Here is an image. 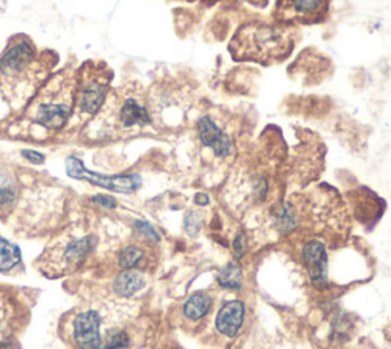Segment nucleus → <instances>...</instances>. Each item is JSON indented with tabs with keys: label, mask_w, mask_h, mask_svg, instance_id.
<instances>
[{
	"label": "nucleus",
	"mask_w": 391,
	"mask_h": 349,
	"mask_svg": "<svg viewBox=\"0 0 391 349\" xmlns=\"http://www.w3.org/2000/svg\"><path fill=\"white\" fill-rule=\"evenodd\" d=\"M293 47V29L278 25H248L231 42V54L238 60L268 63L282 60Z\"/></svg>",
	"instance_id": "obj_1"
},
{
	"label": "nucleus",
	"mask_w": 391,
	"mask_h": 349,
	"mask_svg": "<svg viewBox=\"0 0 391 349\" xmlns=\"http://www.w3.org/2000/svg\"><path fill=\"white\" fill-rule=\"evenodd\" d=\"M66 172L70 178L83 179L91 182L93 186L105 187L107 190H112V192H119V193L137 192L142 184V181L138 174H116V177H106V174L87 170L84 168V164L75 156H69L66 160Z\"/></svg>",
	"instance_id": "obj_2"
},
{
	"label": "nucleus",
	"mask_w": 391,
	"mask_h": 349,
	"mask_svg": "<svg viewBox=\"0 0 391 349\" xmlns=\"http://www.w3.org/2000/svg\"><path fill=\"white\" fill-rule=\"evenodd\" d=\"M101 317L97 311H84L74 322V339L79 349H105L101 337Z\"/></svg>",
	"instance_id": "obj_3"
},
{
	"label": "nucleus",
	"mask_w": 391,
	"mask_h": 349,
	"mask_svg": "<svg viewBox=\"0 0 391 349\" xmlns=\"http://www.w3.org/2000/svg\"><path fill=\"white\" fill-rule=\"evenodd\" d=\"M324 0H280L277 15L284 22L310 23L318 20V13L323 10Z\"/></svg>",
	"instance_id": "obj_4"
},
{
	"label": "nucleus",
	"mask_w": 391,
	"mask_h": 349,
	"mask_svg": "<svg viewBox=\"0 0 391 349\" xmlns=\"http://www.w3.org/2000/svg\"><path fill=\"white\" fill-rule=\"evenodd\" d=\"M302 259L310 276V281L316 288H325L327 279V253L324 244L320 241H310L302 248Z\"/></svg>",
	"instance_id": "obj_5"
},
{
	"label": "nucleus",
	"mask_w": 391,
	"mask_h": 349,
	"mask_svg": "<svg viewBox=\"0 0 391 349\" xmlns=\"http://www.w3.org/2000/svg\"><path fill=\"white\" fill-rule=\"evenodd\" d=\"M107 83H109L107 78L98 75V77H91L89 80L83 84L78 97V106L83 112L86 114L98 112L102 101L106 98Z\"/></svg>",
	"instance_id": "obj_6"
},
{
	"label": "nucleus",
	"mask_w": 391,
	"mask_h": 349,
	"mask_svg": "<svg viewBox=\"0 0 391 349\" xmlns=\"http://www.w3.org/2000/svg\"><path fill=\"white\" fill-rule=\"evenodd\" d=\"M245 319V304L240 300H231L225 304L215 317V328L220 334L227 337H236L242 328Z\"/></svg>",
	"instance_id": "obj_7"
},
{
	"label": "nucleus",
	"mask_w": 391,
	"mask_h": 349,
	"mask_svg": "<svg viewBox=\"0 0 391 349\" xmlns=\"http://www.w3.org/2000/svg\"><path fill=\"white\" fill-rule=\"evenodd\" d=\"M199 137L206 147H211L214 154L223 158L231 154V140L227 133H223L214 121L208 117L201 118V121L197 123Z\"/></svg>",
	"instance_id": "obj_8"
},
{
	"label": "nucleus",
	"mask_w": 391,
	"mask_h": 349,
	"mask_svg": "<svg viewBox=\"0 0 391 349\" xmlns=\"http://www.w3.org/2000/svg\"><path fill=\"white\" fill-rule=\"evenodd\" d=\"M34 59V50L28 42H20L10 47L0 60V69L8 75H14L25 69L28 63Z\"/></svg>",
	"instance_id": "obj_9"
},
{
	"label": "nucleus",
	"mask_w": 391,
	"mask_h": 349,
	"mask_svg": "<svg viewBox=\"0 0 391 349\" xmlns=\"http://www.w3.org/2000/svg\"><path fill=\"white\" fill-rule=\"evenodd\" d=\"M70 114V107L61 103H46L37 112V123L45 126L46 129H60L65 126Z\"/></svg>",
	"instance_id": "obj_10"
},
{
	"label": "nucleus",
	"mask_w": 391,
	"mask_h": 349,
	"mask_svg": "<svg viewBox=\"0 0 391 349\" xmlns=\"http://www.w3.org/2000/svg\"><path fill=\"white\" fill-rule=\"evenodd\" d=\"M144 285H146V277L142 273L135 272V269H124L123 273L116 276L114 290L121 297H130L141 291Z\"/></svg>",
	"instance_id": "obj_11"
},
{
	"label": "nucleus",
	"mask_w": 391,
	"mask_h": 349,
	"mask_svg": "<svg viewBox=\"0 0 391 349\" xmlns=\"http://www.w3.org/2000/svg\"><path fill=\"white\" fill-rule=\"evenodd\" d=\"M119 121L124 128H133V126H146L151 120L146 107L141 106L137 100L129 98L125 100L119 112Z\"/></svg>",
	"instance_id": "obj_12"
},
{
	"label": "nucleus",
	"mask_w": 391,
	"mask_h": 349,
	"mask_svg": "<svg viewBox=\"0 0 391 349\" xmlns=\"http://www.w3.org/2000/svg\"><path fill=\"white\" fill-rule=\"evenodd\" d=\"M213 306V299L204 291H197L193 296H190L185 306H183V314L190 320H201L210 313Z\"/></svg>",
	"instance_id": "obj_13"
},
{
	"label": "nucleus",
	"mask_w": 391,
	"mask_h": 349,
	"mask_svg": "<svg viewBox=\"0 0 391 349\" xmlns=\"http://www.w3.org/2000/svg\"><path fill=\"white\" fill-rule=\"evenodd\" d=\"M22 262L20 248L0 237V273H10Z\"/></svg>",
	"instance_id": "obj_14"
},
{
	"label": "nucleus",
	"mask_w": 391,
	"mask_h": 349,
	"mask_svg": "<svg viewBox=\"0 0 391 349\" xmlns=\"http://www.w3.org/2000/svg\"><path fill=\"white\" fill-rule=\"evenodd\" d=\"M95 239L92 236L83 237V239H77L74 242H70L68 245V248L65 251V259L69 264H79L83 262L84 258L89 255V251L93 248Z\"/></svg>",
	"instance_id": "obj_15"
},
{
	"label": "nucleus",
	"mask_w": 391,
	"mask_h": 349,
	"mask_svg": "<svg viewBox=\"0 0 391 349\" xmlns=\"http://www.w3.org/2000/svg\"><path fill=\"white\" fill-rule=\"evenodd\" d=\"M242 268L236 264H228L225 268H222V272L217 276V282L220 287L227 290H238L242 288Z\"/></svg>",
	"instance_id": "obj_16"
},
{
	"label": "nucleus",
	"mask_w": 391,
	"mask_h": 349,
	"mask_svg": "<svg viewBox=\"0 0 391 349\" xmlns=\"http://www.w3.org/2000/svg\"><path fill=\"white\" fill-rule=\"evenodd\" d=\"M144 258L142 248L137 247V245H129L125 247L121 253H119L118 264L124 269H132L133 267H137L139 264V260Z\"/></svg>",
	"instance_id": "obj_17"
},
{
	"label": "nucleus",
	"mask_w": 391,
	"mask_h": 349,
	"mask_svg": "<svg viewBox=\"0 0 391 349\" xmlns=\"http://www.w3.org/2000/svg\"><path fill=\"white\" fill-rule=\"evenodd\" d=\"M130 345L129 336L121 329H112L105 339V349H124Z\"/></svg>",
	"instance_id": "obj_18"
},
{
	"label": "nucleus",
	"mask_w": 391,
	"mask_h": 349,
	"mask_svg": "<svg viewBox=\"0 0 391 349\" xmlns=\"http://www.w3.org/2000/svg\"><path fill=\"white\" fill-rule=\"evenodd\" d=\"M275 218H277V225L283 233L291 232V230L295 228V216L291 205H283V207L278 210Z\"/></svg>",
	"instance_id": "obj_19"
},
{
	"label": "nucleus",
	"mask_w": 391,
	"mask_h": 349,
	"mask_svg": "<svg viewBox=\"0 0 391 349\" xmlns=\"http://www.w3.org/2000/svg\"><path fill=\"white\" fill-rule=\"evenodd\" d=\"M183 225H185L187 233L190 236H196L199 233V230H201L202 225V218L199 213L196 211H190L188 215L185 216V221H183Z\"/></svg>",
	"instance_id": "obj_20"
},
{
	"label": "nucleus",
	"mask_w": 391,
	"mask_h": 349,
	"mask_svg": "<svg viewBox=\"0 0 391 349\" xmlns=\"http://www.w3.org/2000/svg\"><path fill=\"white\" fill-rule=\"evenodd\" d=\"M135 228H137L138 232L142 233L144 236H147L148 239H151V241H155V242L161 241V236H159L156 230L151 227L148 222H146V221H137V222H135Z\"/></svg>",
	"instance_id": "obj_21"
},
{
	"label": "nucleus",
	"mask_w": 391,
	"mask_h": 349,
	"mask_svg": "<svg viewBox=\"0 0 391 349\" xmlns=\"http://www.w3.org/2000/svg\"><path fill=\"white\" fill-rule=\"evenodd\" d=\"M92 201L100 205V207H105V209H115L116 207V201L115 198L107 196V195H98V196H93Z\"/></svg>",
	"instance_id": "obj_22"
},
{
	"label": "nucleus",
	"mask_w": 391,
	"mask_h": 349,
	"mask_svg": "<svg viewBox=\"0 0 391 349\" xmlns=\"http://www.w3.org/2000/svg\"><path fill=\"white\" fill-rule=\"evenodd\" d=\"M14 201V190L10 186L0 184V207Z\"/></svg>",
	"instance_id": "obj_23"
},
{
	"label": "nucleus",
	"mask_w": 391,
	"mask_h": 349,
	"mask_svg": "<svg viewBox=\"0 0 391 349\" xmlns=\"http://www.w3.org/2000/svg\"><path fill=\"white\" fill-rule=\"evenodd\" d=\"M233 248H234V255H236L237 259L243 258L245 250H246V237H245V235H238L236 237L234 244H233Z\"/></svg>",
	"instance_id": "obj_24"
},
{
	"label": "nucleus",
	"mask_w": 391,
	"mask_h": 349,
	"mask_svg": "<svg viewBox=\"0 0 391 349\" xmlns=\"http://www.w3.org/2000/svg\"><path fill=\"white\" fill-rule=\"evenodd\" d=\"M22 155L25 156L28 161L34 163V164H42V163H45V155H43V154H40V152H36V150H23Z\"/></svg>",
	"instance_id": "obj_25"
},
{
	"label": "nucleus",
	"mask_w": 391,
	"mask_h": 349,
	"mask_svg": "<svg viewBox=\"0 0 391 349\" xmlns=\"http://www.w3.org/2000/svg\"><path fill=\"white\" fill-rule=\"evenodd\" d=\"M194 202L199 204V205H206L210 202V198L208 195H204V193H199L194 196Z\"/></svg>",
	"instance_id": "obj_26"
},
{
	"label": "nucleus",
	"mask_w": 391,
	"mask_h": 349,
	"mask_svg": "<svg viewBox=\"0 0 391 349\" xmlns=\"http://www.w3.org/2000/svg\"><path fill=\"white\" fill-rule=\"evenodd\" d=\"M0 349H11V345L10 343H3V345H0Z\"/></svg>",
	"instance_id": "obj_27"
}]
</instances>
